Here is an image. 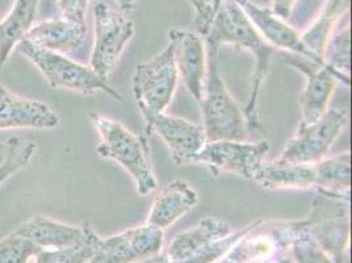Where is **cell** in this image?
I'll return each instance as SVG.
<instances>
[{"label":"cell","mask_w":352,"mask_h":263,"mask_svg":"<svg viewBox=\"0 0 352 263\" xmlns=\"http://www.w3.org/2000/svg\"><path fill=\"white\" fill-rule=\"evenodd\" d=\"M351 0H326L316 21L301 34V40L318 63H324L326 48L338 27L339 19L350 10Z\"/></svg>","instance_id":"23"},{"label":"cell","mask_w":352,"mask_h":263,"mask_svg":"<svg viewBox=\"0 0 352 263\" xmlns=\"http://www.w3.org/2000/svg\"><path fill=\"white\" fill-rule=\"evenodd\" d=\"M350 59H351V30L347 23L330 39L326 48L324 63L336 74L338 82L350 86Z\"/></svg>","instance_id":"25"},{"label":"cell","mask_w":352,"mask_h":263,"mask_svg":"<svg viewBox=\"0 0 352 263\" xmlns=\"http://www.w3.org/2000/svg\"><path fill=\"white\" fill-rule=\"evenodd\" d=\"M17 49L44 74L52 88H63L87 96L102 91L115 101H124L118 90L112 87L107 79L95 73L89 66L75 62L63 54L40 49L25 39L17 45Z\"/></svg>","instance_id":"4"},{"label":"cell","mask_w":352,"mask_h":263,"mask_svg":"<svg viewBox=\"0 0 352 263\" xmlns=\"http://www.w3.org/2000/svg\"><path fill=\"white\" fill-rule=\"evenodd\" d=\"M168 39L174 48L177 75L192 98L201 102L208 69L206 48L201 36L191 30H171Z\"/></svg>","instance_id":"13"},{"label":"cell","mask_w":352,"mask_h":263,"mask_svg":"<svg viewBox=\"0 0 352 263\" xmlns=\"http://www.w3.org/2000/svg\"><path fill=\"white\" fill-rule=\"evenodd\" d=\"M302 221H256L225 258L235 263H270L291 249Z\"/></svg>","instance_id":"9"},{"label":"cell","mask_w":352,"mask_h":263,"mask_svg":"<svg viewBox=\"0 0 352 263\" xmlns=\"http://www.w3.org/2000/svg\"><path fill=\"white\" fill-rule=\"evenodd\" d=\"M147 134L157 133L168 147L176 166L192 163L208 144L203 125L164 112L154 117L145 127Z\"/></svg>","instance_id":"14"},{"label":"cell","mask_w":352,"mask_h":263,"mask_svg":"<svg viewBox=\"0 0 352 263\" xmlns=\"http://www.w3.org/2000/svg\"><path fill=\"white\" fill-rule=\"evenodd\" d=\"M321 185L318 189L338 193H350L351 189V154L344 151L318 162Z\"/></svg>","instance_id":"26"},{"label":"cell","mask_w":352,"mask_h":263,"mask_svg":"<svg viewBox=\"0 0 352 263\" xmlns=\"http://www.w3.org/2000/svg\"><path fill=\"white\" fill-rule=\"evenodd\" d=\"M305 227L334 263H343L350 240V193L317 189Z\"/></svg>","instance_id":"5"},{"label":"cell","mask_w":352,"mask_h":263,"mask_svg":"<svg viewBox=\"0 0 352 263\" xmlns=\"http://www.w3.org/2000/svg\"><path fill=\"white\" fill-rule=\"evenodd\" d=\"M270 263H292V261L288 260V258H281V260H278V261H274V262Z\"/></svg>","instance_id":"36"},{"label":"cell","mask_w":352,"mask_h":263,"mask_svg":"<svg viewBox=\"0 0 352 263\" xmlns=\"http://www.w3.org/2000/svg\"><path fill=\"white\" fill-rule=\"evenodd\" d=\"M297 1L298 0H272L271 11L280 19L285 20L292 15Z\"/></svg>","instance_id":"32"},{"label":"cell","mask_w":352,"mask_h":263,"mask_svg":"<svg viewBox=\"0 0 352 263\" xmlns=\"http://www.w3.org/2000/svg\"><path fill=\"white\" fill-rule=\"evenodd\" d=\"M177 81L174 48L170 41L161 53L135 66L133 95L145 120V127L173 102Z\"/></svg>","instance_id":"6"},{"label":"cell","mask_w":352,"mask_h":263,"mask_svg":"<svg viewBox=\"0 0 352 263\" xmlns=\"http://www.w3.org/2000/svg\"><path fill=\"white\" fill-rule=\"evenodd\" d=\"M36 151V143L23 140L17 147L11 151L8 158L0 166V186L15 176L17 171L24 169L30 163Z\"/></svg>","instance_id":"29"},{"label":"cell","mask_w":352,"mask_h":263,"mask_svg":"<svg viewBox=\"0 0 352 263\" xmlns=\"http://www.w3.org/2000/svg\"><path fill=\"white\" fill-rule=\"evenodd\" d=\"M222 1L223 0H190L196 12L193 23L196 33H199L200 36H206Z\"/></svg>","instance_id":"30"},{"label":"cell","mask_w":352,"mask_h":263,"mask_svg":"<svg viewBox=\"0 0 352 263\" xmlns=\"http://www.w3.org/2000/svg\"><path fill=\"white\" fill-rule=\"evenodd\" d=\"M122 12H132L135 8V0H116Z\"/></svg>","instance_id":"35"},{"label":"cell","mask_w":352,"mask_h":263,"mask_svg":"<svg viewBox=\"0 0 352 263\" xmlns=\"http://www.w3.org/2000/svg\"><path fill=\"white\" fill-rule=\"evenodd\" d=\"M163 246V231L142 225L100 241L88 263H135L157 255Z\"/></svg>","instance_id":"12"},{"label":"cell","mask_w":352,"mask_h":263,"mask_svg":"<svg viewBox=\"0 0 352 263\" xmlns=\"http://www.w3.org/2000/svg\"><path fill=\"white\" fill-rule=\"evenodd\" d=\"M281 59L285 65L292 66L307 78V86L300 96L302 111L301 121L305 124L317 121L329 109V103L338 82L336 74L326 63L320 65L289 52L281 53Z\"/></svg>","instance_id":"11"},{"label":"cell","mask_w":352,"mask_h":263,"mask_svg":"<svg viewBox=\"0 0 352 263\" xmlns=\"http://www.w3.org/2000/svg\"><path fill=\"white\" fill-rule=\"evenodd\" d=\"M95 43L89 67L108 81L115 72L125 46L132 40L134 24L103 1L94 7Z\"/></svg>","instance_id":"8"},{"label":"cell","mask_w":352,"mask_h":263,"mask_svg":"<svg viewBox=\"0 0 352 263\" xmlns=\"http://www.w3.org/2000/svg\"><path fill=\"white\" fill-rule=\"evenodd\" d=\"M24 138L21 137H8L6 140H0V166L8 158L11 151L15 149Z\"/></svg>","instance_id":"33"},{"label":"cell","mask_w":352,"mask_h":263,"mask_svg":"<svg viewBox=\"0 0 352 263\" xmlns=\"http://www.w3.org/2000/svg\"><path fill=\"white\" fill-rule=\"evenodd\" d=\"M62 17L72 20L74 23L87 25L86 24V11L87 7L82 3V0H57Z\"/></svg>","instance_id":"31"},{"label":"cell","mask_w":352,"mask_h":263,"mask_svg":"<svg viewBox=\"0 0 352 263\" xmlns=\"http://www.w3.org/2000/svg\"><path fill=\"white\" fill-rule=\"evenodd\" d=\"M14 233L19 234L43 250L73 246L83 237V227H74L45 216H33L21 222Z\"/></svg>","instance_id":"20"},{"label":"cell","mask_w":352,"mask_h":263,"mask_svg":"<svg viewBox=\"0 0 352 263\" xmlns=\"http://www.w3.org/2000/svg\"><path fill=\"white\" fill-rule=\"evenodd\" d=\"M219 263H235V262H233V261H230V260H228V258H225V260H223V261H221V262H219Z\"/></svg>","instance_id":"37"},{"label":"cell","mask_w":352,"mask_h":263,"mask_svg":"<svg viewBox=\"0 0 352 263\" xmlns=\"http://www.w3.org/2000/svg\"><path fill=\"white\" fill-rule=\"evenodd\" d=\"M291 249L297 263H334L309 233L305 220H302L300 229L294 235Z\"/></svg>","instance_id":"28"},{"label":"cell","mask_w":352,"mask_h":263,"mask_svg":"<svg viewBox=\"0 0 352 263\" xmlns=\"http://www.w3.org/2000/svg\"><path fill=\"white\" fill-rule=\"evenodd\" d=\"M96 131L102 137L98 154L103 158L115 160L132 176L140 195H148L157 190L158 182L150 161V147L146 137L137 136L116 120L89 114Z\"/></svg>","instance_id":"2"},{"label":"cell","mask_w":352,"mask_h":263,"mask_svg":"<svg viewBox=\"0 0 352 263\" xmlns=\"http://www.w3.org/2000/svg\"><path fill=\"white\" fill-rule=\"evenodd\" d=\"M268 190H307L321 185V173L317 163H287L274 161L264 165L255 179Z\"/></svg>","instance_id":"19"},{"label":"cell","mask_w":352,"mask_h":263,"mask_svg":"<svg viewBox=\"0 0 352 263\" xmlns=\"http://www.w3.org/2000/svg\"><path fill=\"white\" fill-rule=\"evenodd\" d=\"M102 238L95 233L89 222L83 225V237L73 246L41 250L32 263H88L98 251Z\"/></svg>","instance_id":"24"},{"label":"cell","mask_w":352,"mask_h":263,"mask_svg":"<svg viewBox=\"0 0 352 263\" xmlns=\"http://www.w3.org/2000/svg\"><path fill=\"white\" fill-rule=\"evenodd\" d=\"M230 233H233L232 227L225 221L213 218L201 220L191 229L176 235L167 250V257L173 261H184Z\"/></svg>","instance_id":"21"},{"label":"cell","mask_w":352,"mask_h":263,"mask_svg":"<svg viewBox=\"0 0 352 263\" xmlns=\"http://www.w3.org/2000/svg\"><path fill=\"white\" fill-rule=\"evenodd\" d=\"M41 250L30 240L12 232L0 240V263H32Z\"/></svg>","instance_id":"27"},{"label":"cell","mask_w":352,"mask_h":263,"mask_svg":"<svg viewBox=\"0 0 352 263\" xmlns=\"http://www.w3.org/2000/svg\"><path fill=\"white\" fill-rule=\"evenodd\" d=\"M58 125V115L47 104L15 95L0 85V131L53 129Z\"/></svg>","instance_id":"15"},{"label":"cell","mask_w":352,"mask_h":263,"mask_svg":"<svg viewBox=\"0 0 352 263\" xmlns=\"http://www.w3.org/2000/svg\"><path fill=\"white\" fill-rule=\"evenodd\" d=\"M349 115L343 109H327L314 123H300L297 132L281 151L278 161L287 163H317L326 158L338 137L346 129Z\"/></svg>","instance_id":"7"},{"label":"cell","mask_w":352,"mask_h":263,"mask_svg":"<svg viewBox=\"0 0 352 263\" xmlns=\"http://www.w3.org/2000/svg\"><path fill=\"white\" fill-rule=\"evenodd\" d=\"M38 0H15L11 11L0 20V73L34 24Z\"/></svg>","instance_id":"22"},{"label":"cell","mask_w":352,"mask_h":263,"mask_svg":"<svg viewBox=\"0 0 352 263\" xmlns=\"http://www.w3.org/2000/svg\"><path fill=\"white\" fill-rule=\"evenodd\" d=\"M82 3H83L86 7H87V4L89 3V0H82Z\"/></svg>","instance_id":"38"},{"label":"cell","mask_w":352,"mask_h":263,"mask_svg":"<svg viewBox=\"0 0 352 263\" xmlns=\"http://www.w3.org/2000/svg\"><path fill=\"white\" fill-rule=\"evenodd\" d=\"M208 69L206 86L201 98V112L208 143L212 141H245L249 129L243 109L236 104L219 69V53L206 50Z\"/></svg>","instance_id":"3"},{"label":"cell","mask_w":352,"mask_h":263,"mask_svg":"<svg viewBox=\"0 0 352 263\" xmlns=\"http://www.w3.org/2000/svg\"><path fill=\"white\" fill-rule=\"evenodd\" d=\"M135 263H177L176 261H173V260H170L167 255H161V254H157V255H153V257H150V258H146V260H142V261H140V262Z\"/></svg>","instance_id":"34"},{"label":"cell","mask_w":352,"mask_h":263,"mask_svg":"<svg viewBox=\"0 0 352 263\" xmlns=\"http://www.w3.org/2000/svg\"><path fill=\"white\" fill-rule=\"evenodd\" d=\"M206 50L220 53L222 45H232L236 50H248L254 57V73L251 76L249 102L243 114L250 134L264 132L259 120V99L264 79L270 72L275 48L265 43L254 28L246 14L235 0H223L217 10L210 28L206 33Z\"/></svg>","instance_id":"1"},{"label":"cell","mask_w":352,"mask_h":263,"mask_svg":"<svg viewBox=\"0 0 352 263\" xmlns=\"http://www.w3.org/2000/svg\"><path fill=\"white\" fill-rule=\"evenodd\" d=\"M235 1L246 14L254 28L258 30V33L263 37L265 43H268L272 48H278L284 52L300 54L305 59L318 63L302 43L301 34L294 30L291 25H288L283 19L275 15L271 11V8L259 7L251 0H235Z\"/></svg>","instance_id":"16"},{"label":"cell","mask_w":352,"mask_h":263,"mask_svg":"<svg viewBox=\"0 0 352 263\" xmlns=\"http://www.w3.org/2000/svg\"><path fill=\"white\" fill-rule=\"evenodd\" d=\"M199 202V193L183 179L170 182L155 196L147 216V225L166 229L190 212Z\"/></svg>","instance_id":"18"},{"label":"cell","mask_w":352,"mask_h":263,"mask_svg":"<svg viewBox=\"0 0 352 263\" xmlns=\"http://www.w3.org/2000/svg\"><path fill=\"white\" fill-rule=\"evenodd\" d=\"M270 149L267 141H212L193 158V162L206 165L213 176L228 171L246 179H255L264 166V158Z\"/></svg>","instance_id":"10"},{"label":"cell","mask_w":352,"mask_h":263,"mask_svg":"<svg viewBox=\"0 0 352 263\" xmlns=\"http://www.w3.org/2000/svg\"><path fill=\"white\" fill-rule=\"evenodd\" d=\"M86 36L87 25L58 17L34 23L25 40L40 49L66 56L80 49Z\"/></svg>","instance_id":"17"}]
</instances>
